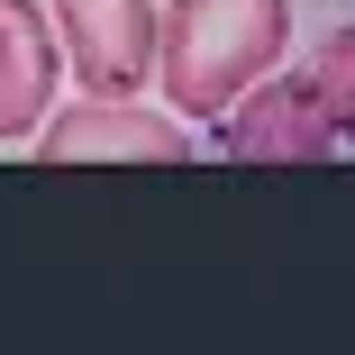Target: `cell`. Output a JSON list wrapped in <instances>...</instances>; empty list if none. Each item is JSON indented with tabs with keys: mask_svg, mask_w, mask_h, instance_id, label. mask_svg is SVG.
Masks as SVG:
<instances>
[{
	"mask_svg": "<svg viewBox=\"0 0 355 355\" xmlns=\"http://www.w3.org/2000/svg\"><path fill=\"white\" fill-rule=\"evenodd\" d=\"M155 28H164L155 0H55L64 73L83 92H110V101L155 83Z\"/></svg>",
	"mask_w": 355,
	"mask_h": 355,
	"instance_id": "277c9868",
	"label": "cell"
},
{
	"mask_svg": "<svg viewBox=\"0 0 355 355\" xmlns=\"http://www.w3.org/2000/svg\"><path fill=\"white\" fill-rule=\"evenodd\" d=\"M310 73H319V92H328V110H337V128H346V146H355V19L319 37Z\"/></svg>",
	"mask_w": 355,
	"mask_h": 355,
	"instance_id": "8992f818",
	"label": "cell"
},
{
	"mask_svg": "<svg viewBox=\"0 0 355 355\" xmlns=\"http://www.w3.org/2000/svg\"><path fill=\"white\" fill-rule=\"evenodd\" d=\"M209 128H219V146L246 155V164H355V146H346V128H337V110H328L310 64H273V73L255 92H237Z\"/></svg>",
	"mask_w": 355,
	"mask_h": 355,
	"instance_id": "7a4b0ae2",
	"label": "cell"
},
{
	"mask_svg": "<svg viewBox=\"0 0 355 355\" xmlns=\"http://www.w3.org/2000/svg\"><path fill=\"white\" fill-rule=\"evenodd\" d=\"M282 55H292V0H173L155 28V92L164 110L209 128Z\"/></svg>",
	"mask_w": 355,
	"mask_h": 355,
	"instance_id": "6da1fadb",
	"label": "cell"
},
{
	"mask_svg": "<svg viewBox=\"0 0 355 355\" xmlns=\"http://www.w3.org/2000/svg\"><path fill=\"white\" fill-rule=\"evenodd\" d=\"M28 146L46 164H191V119L182 110H146V101H110V92H83L73 110H55Z\"/></svg>",
	"mask_w": 355,
	"mask_h": 355,
	"instance_id": "3957f363",
	"label": "cell"
},
{
	"mask_svg": "<svg viewBox=\"0 0 355 355\" xmlns=\"http://www.w3.org/2000/svg\"><path fill=\"white\" fill-rule=\"evenodd\" d=\"M55 83H64L55 10L0 0V146H28V137L55 119Z\"/></svg>",
	"mask_w": 355,
	"mask_h": 355,
	"instance_id": "5b68a950",
	"label": "cell"
}]
</instances>
